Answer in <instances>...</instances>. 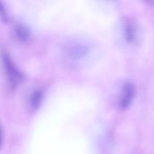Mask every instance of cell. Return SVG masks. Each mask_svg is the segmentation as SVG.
<instances>
[{
	"label": "cell",
	"mask_w": 154,
	"mask_h": 154,
	"mask_svg": "<svg viewBox=\"0 0 154 154\" xmlns=\"http://www.w3.org/2000/svg\"><path fill=\"white\" fill-rule=\"evenodd\" d=\"M0 144H1V128H0Z\"/></svg>",
	"instance_id": "cell-7"
},
{
	"label": "cell",
	"mask_w": 154,
	"mask_h": 154,
	"mask_svg": "<svg viewBox=\"0 0 154 154\" xmlns=\"http://www.w3.org/2000/svg\"><path fill=\"white\" fill-rule=\"evenodd\" d=\"M42 92L40 91H36L33 93L32 97V99H31V104H32V106L36 108L40 104H41V101H42Z\"/></svg>",
	"instance_id": "cell-6"
},
{
	"label": "cell",
	"mask_w": 154,
	"mask_h": 154,
	"mask_svg": "<svg viewBox=\"0 0 154 154\" xmlns=\"http://www.w3.org/2000/svg\"><path fill=\"white\" fill-rule=\"evenodd\" d=\"M15 33L21 41H27L30 38V31L23 24H17L15 26Z\"/></svg>",
	"instance_id": "cell-5"
},
{
	"label": "cell",
	"mask_w": 154,
	"mask_h": 154,
	"mask_svg": "<svg viewBox=\"0 0 154 154\" xmlns=\"http://www.w3.org/2000/svg\"><path fill=\"white\" fill-rule=\"evenodd\" d=\"M124 34L125 40L129 43H135L139 40V30L137 24L134 21L127 20L124 25Z\"/></svg>",
	"instance_id": "cell-3"
},
{
	"label": "cell",
	"mask_w": 154,
	"mask_h": 154,
	"mask_svg": "<svg viewBox=\"0 0 154 154\" xmlns=\"http://www.w3.org/2000/svg\"><path fill=\"white\" fill-rule=\"evenodd\" d=\"M62 55L70 62H81L87 60L92 52V44L82 38H74L63 44Z\"/></svg>",
	"instance_id": "cell-1"
},
{
	"label": "cell",
	"mask_w": 154,
	"mask_h": 154,
	"mask_svg": "<svg viewBox=\"0 0 154 154\" xmlns=\"http://www.w3.org/2000/svg\"><path fill=\"white\" fill-rule=\"evenodd\" d=\"M3 61H4V65H5V69L6 71V74L8 76L9 81L13 84V85H16L20 80H21V74L20 71L17 69V68L15 67V65L14 64V62L10 60V58L6 55L3 56Z\"/></svg>",
	"instance_id": "cell-2"
},
{
	"label": "cell",
	"mask_w": 154,
	"mask_h": 154,
	"mask_svg": "<svg viewBox=\"0 0 154 154\" xmlns=\"http://www.w3.org/2000/svg\"><path fill=\"white\" fill-rule=\"evenodd\" d=\"M134 93H135V89L133 84L128 83L124 87V89L121 95V99H120V106L122 108L124 109L127 108L131 105L133 98L134 97Z\"/></svg>",
	"instance_id": "cell-4"
}]
</instances>
